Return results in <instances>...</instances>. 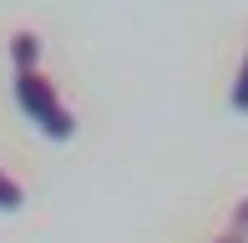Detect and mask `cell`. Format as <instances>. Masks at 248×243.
Wrapping results in <instances>:
<instances>
[{
    "label": "cell",
    "mask_w": 248,
    "mask_h": 243,
    "mask_svg": "<svg viewBox=\"0 0 248 243\" xmlns=\"http://www.w3.org/2000/svg\"><path fill=\"white\" fill-rule=\"evenodd\" d=\"M233 233H243V238H248V197L238 203V213H233Z\"/></svg>",
    "instance_id": "cell-5"
},
{
    "label": "cell",
    "mask_w": 248,
    "mask_h": 243,
    "mask_svg": "<svg viewBox=\"0 0 248 243\" xmlns=\"http://www.w3.org/2000/svg\"><path fill=\"white\" fill-rule=\"evenodd\" d=\"M20 197H26V193H20V182H10L5 172H0V213H16Z\"/></svg>",
    "instance_id": "cell-3"
},
{
    "label": "cell",
    "mask_w": 248,
    "mask_h": 243,
    "mask_svg": "<svg viewBox=\"0 0 248 243\" xmlns=\"http://www.w3.org/2000/svg\"><path fill=\"white\" fill-rule=\"evenodd\" d=\"M16 102L51 142H71L76 137V117L61 106V96H56V86L41 76V66L36 71H16Z\"/></svg>",
    "instance_id": "cell-1"
},
{
    "label": "cell",
    "mask_w": 248,
    "mask_h": 243,
    "mask_svg": "<svg viewBox=\"0 0 248 243\" xmlns=\"http://www.w3.org/2000/svg\"><path fill=\"white\" fill-rule=\"evenodd\" d=\"M233 106L248 112V56H243V66H238V81H233Z\"/></svg>",
    "instance_id": "cell-4"
},
{
    "label": "cell",
    "mask_w": 248,
    "mask_h": 243,
    "mask_svg": "<svg viewBox=\"0 0 248 243\" xmlns=\"http://www.w3.org/2000/svg\"><path fill=\"white\" fill-rule=\"evenodd\" d=\"M10 61H16V71H36V61H41V36L36 30H16L10 36Z\"/></svg>",
    "instance_id": "cell-2"
},
{
    "label": "cell",
    "mask_w": 248,
    "mask_h": 243,
    "mask_svg": "<svg viewBox=\"0 0 248 243\" xmlns=\"http://www.w3.org/2000/svg\"><path fill=\"white\" fill-rule=\"evenodd\" d=\"M218 243H248V238H243V233H223Z\"/></svg>",
    "instance_id": "cell-6"
}]
</instances>
